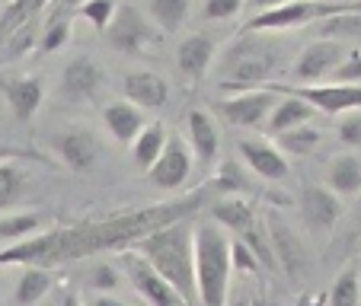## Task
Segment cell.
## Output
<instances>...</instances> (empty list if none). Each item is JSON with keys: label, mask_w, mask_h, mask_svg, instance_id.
Returning a JSON list of instances; mask_svg holds the SVG:
<instances>
[{"label": "cell", "mask_w": 361, "mask_h": 306, "mask_svg": "<svg viewBox=\"0 0 361 306\" xmlns=\"http://www.w3.org/2000/svg\"><path fill=\"white\" fill-rule=\"evenodd\" d=\"M329 306H361V278L358 268H345L336 278L333 291H329Z\"/></svg>", "instance_id": "cell-31"}, {"label": "cell", "mask_w": 361, "mask_h": 306, "mask_svg": "<svg viewBox=\"0 0 361 306\" xmlns=\"http://www.w3.org/2000/svg\"><path fill=\"white\" fill-rule=\"evenodd\" d=\"M298 204L310 233H329L342 217V198L329 185H307Z\"/></svg>", "instance_id": "cell-13"}, {"label": "cell", "mask_w": 361, "mask_h": 306, "mask_svg": "<svg viewBox=\"0 0 361 306\" xmlns=\"http://www.w3.org/2000/svg\"><path fill=\"white\" fill-rule=\"evenodd\" d=\"M71 42V23L64 16H55V20H48V26L42 29V39H39V51L51 55V51H61L64 45Z\"/></svg>", "instance_id": "cell-33"}, {"label": "cell", "mask_w": 361, "mask_h": 306, "mask_svg": "<svg viewBox=\"0 0 361 306\" xmlns=\"http://www.w3.org/2000/svg\"><path fill=\"white\" fill-rule=\"evenodd\" d=\"M61 306H87V300H83L80 293L68 291V293H64V300H61Z\"/></svg>", "instance_id": "cell-41"}, {"label": "cell", "mask_w": 361, "mask_h": 306, "mask_svg": "<svg viewBox=\"0 0 361 306\" xmlns=\"http://www.w3.org/2000/svg\"><path fill=\"white\" fill-rule=\"evenodd\" d=\"M0 93L10 106V115L20 125H26L45 102V83L39 77H7V80H0Z\"/></svg>", "instance_id": "cell-15"}, {"label": "cell", "mask_w": 361, "mask_h": 306, "mask_svg": "<svg viewBox=\"0 0 361 306\" xmlns=\"http://www.w3.org/2000/svg\"><path fill=\"white\" fill-rule=\"evenodd\" d=\"M192 0H147V16L164 35L179 32L185 20H189Z\"/></svg>", "instance_id": "cell-28"}, {"label": "cell", "mask_w": 361, "mask_h": 306, "mask_svg": "<svg viewBox=\"0 0 361 306\" xmlns=\"http://www.w3.org/2000/svg\"><path fill=\"white\" fill-rule=\"evenodd\" d=\"M32 45H35V23H29V26L16 29V32L4 42V48H0V51H4V61H16V58H23Z\"/></svg>", "instance_id": "cell-34"}, {"label": "cell", "mask_w": 361, "mask_h": 306, "mask_svg": "<svg viewBox=\"0 0 361 306\" xmlns=\"http://www.w3.org/2000/svg\"><path fill=\"white\" fill-rule=\"evenodd\" d=\"M192 170H195V153H192V144L179 134H170L164 153L157 157V163L147 170L150 185H157L164 191H179L189 182Z\"/></svg>", "instance_id": "cell-9"}, {"label": "cell", "mask_w": 361, "mask_h": 306, "mask_svg": "<svg viewBox=\"0 0 361 306\" xmlns=\"http://www.w3.org/2000/svg\"><path fill=\"white\" fill-rule=\"evenodd\" d=\"M102 80H106V70L99 68L93 55H77L74 61H68L61 74V93L74 102H83V99H93L99 93Z\"/></svg>", "instance_id": "cell-16"}, {"label": "cell", "mask_w": 361, "mask_h": 306, "mask_svg": "<svg viewBox=\"0 0 361 306\" xmlns=\"http://www.w3.org/2000/svg\"><path fill=\"white\" fill-rule=\"evenodd\" d=\"M212 220H218L224 230L243 236V233L256 224V211H252V204L246 201V198L224 195V198H214L212 201Z\"/></svg>", "instance_id": "cell-22"}, {"label": "cell", "mask_w": 361, "mask_h": 306, "mask_svg": "<svg viewBox=\"0 0 361 306\" xmlns=\"http://www.w3.org/2000/svg\"><path fill=\"white\" fill-rule=\"evenodd\" d=\"M77 4H83V0H64V7H77Z\"/></svg>", "instance_id": "cell-44"}, {"label": "cell", "mask_w": 361, "mask_h": 306, "mask_svg": "<svg viewBox=\"0 0 361 306\" xmlns=\"http://www.w3.org/2000/svg\"><path fill=\"white\" fill-rule=\"evenodd\" d=\"M122 268H125V274H128L131 287L141 293V300H144L147 306H185V300L179 297L176 287H173L170 281H166L164 274L157 272V268L150 265V262L144 259L141 252L125 249Z\"/></svg>", "instance_id": "cell-6"}, {"label": "cell", "mask_w": 361, "mask_h": 306, "mask_svg": "<svg viewBox=\"0 0 361 306\" xmlns=\"http://www.w3.org/2000/svg\"><path fill=\"white\" fill-rule=\"evenodd\" d=\"M246 0H204L202 4V23H224L243 10Z\"/></svg>", "instance_id": "cell-36"}, {"label": "cell", "mask_w": 361, "mask_h": 306, "mask_svg": "<svg viewBox=\"0 0 361 306\" xmlns=\"http://www.w3.org/2000/svg\"><path fill=\"white\" fill-rule=\"evenodd\" d=\"M214 55H218V48H214V42L208 35H202V32L185 35L176 48V70L185 80H198L214 64Z\"/></svg>", "instance_id": "cell-19"}, {"label": "cell", "mask_w": 361, "mask_h": 306, "mask_svg": "<svg viewBox=\"0 0 361 306\" xmlns=\"http://www.w3.org/2000/svg\"><path fill=\"white\" fill-rule=\"evenodd\" d=\"M256 4V13L259 10H272V7H281V4H288V0H252Z\"/></svg>", "instance_id": "cell-42"}, {"label": "cell", "mask_w": 361, "mask_h": 306, "mask_svg": "<svg viewBox=\"0 0 361 306\" xmlns=\"http://www.w3.org/2000/svg\"><path fill=\"white\" fill-rule=\"evenodd\" d=\"M266 233L272 239V249H275V262L279 268L288 274L291 281H300L307 274V246L279 214H269L266 217Z\"/></svg>", "instance_id": "cell-12"}, {"label": "cell", "mask_w": 361, "mask_h": 306, "mask_svg": "<svg viewBox=\"0 0 361 306\" xmlns=\"http://www.w3.org/2000/svg\"><path fill=\"white\" fill-rule=\"evenodd\" d=\"M185 128H189V144H192V153H195V163L202 166V170L218 163L221 131H218V125H214V118L204 109H192L189 115H185Z\"/></svg>", "instance_id": "cell-17"}, {"label": "cell", "mask_w": 361, "mask_h": 306, "mask_svg": "<svg viewBox=\"0 0 361 306\" xmlns=\"http://www.w3.org/2000/svg\"><path fill=\"white\" fill-rule=\"evenodd\" d=\"M272 93H291L300 96L304 102H310L317 112L323 115H342V112L361 109V83H279L266 80L262 83Z\"/></svg>", "instance_id": "cell-5"}, {"label": "cell", "mask_w": 361, "mask_h": 306, "mask_svg": "<svg viewBox=\"0 0 361 306\" xmlns=\"http://www.w3.org/2000/svg\"><path fill=\"white\" fill-rule=\"evenodd\" d=\"M195 281L198 306H227L233 281V239L212 217L195 224Z\"/></svg>", "instance_id": "cell-3"}, {"label": "cell", "mask_w": 361, "mask_h": 306, "mask_svg": "<svg viewBox=\"0 0 361 306\" xmlns=\"http://www.w3.org/2000/svg\"><path fill=\"white\" fill-rule=\"evenodd\" d=\"M339 4H361V0H339Z\"/></svg>", "instance_id": "cell-45"}, {"label": "cell", "mask_w": 361, "mask_h": 306, "mask_svg": "<svg viewBox=\"0 0 361 306\" xmlns=\"http://www.w3.org/2000/svg\"><path fill=\"white\" fill-rule=\"evenodd\" d=\"M55 278H51V268H39V265H23V274L16 281L13 300L16 306H35L39 300H45V293L51 291Z\"/></svg>", "instance_id": "cell-25"}, {"label": "cell", "mask_w": 361, "mask_h": 306, "mask_svg": "<svg viewBox=\"0 0 361 306\" xmlns=\"http://www.w3.org/2000/svg\"><path fill=\"white\" fill-rule=\"evenodd\" d=\"M118 13V4L116 0H83L80 7H77V16L80 20H87L93 29H99V32H106L109 29V23L116 20Z\"/></svg>", "instance_id": "cell-32"}, {"label": "cell", "mask_w": 361, "mask_h": 306, "mask_svg": "<svg viewBox=\"0 0 361 306\" xmlns=\"http://www.w3.org/2000/svg\"><path fill=\"white\" fill-rule=\"evenodd\" d=\"M272 32H240L218 58L221 89H252L272 80L281 55L275 51Z\"/></svg>", "instance_id": "cell-4"}, {"label": "cell", "mask_w": 361, "mask_h": 306, "mask_svg": "<svg viewBox=\"0 0 361 306\" xmlns=\"http://www.w3.org/2000/svg\"><path fill=\"white\" fill-rule=\"evenodd\" d=\"M87 306H128V303H122V300L112 297V293H93V297L87 300Z\"/></svg>", "instance_id": "cell-40"}, {"label": "cell", "mask_w": 361, "mask_h": 306, "mask_svg": "<svg viewBox=\"0 0 361 306\" xmlns=\"http://www.w3.org/2000/svg\"><path fill=\"white\" fill-rule=\"evenodd\" d=\"M45 4L48 0H10L7 7H4V13H0V48H4V42H7L16 29L35 23V16L45 10Z\"/></svg>", "instance_id": "cell-27"}, {"label": "cell", "mask_w": 361, "mask_h": 306, "mask_svg": "<svg viewBox=\"0 0 361 306\" xmlns=\"http://www.w3.org/2000/svg\"><path fill=\"white\" fill-rule=\"evenodd\" d=\"M118 281H122V274H118V268L109 265V262H102V265H96L93 272H90V287H93L96 293H112L118 287Z\"/></svg>", "instance_id": "cell-37"}, {"label": "cell", "mask_w": 361, "mask_h": 306, "mask_svg": "<svg viewBox=\"0 0 361 306\" xmlns=\"http://www.w3.org/2000/svg\"><path fill=\"white\" fill-rule=\"evenodd\" d=\"M4 160H26V163H42V166L51 163L48 157H42V153H35L29 147H16V144H0V163Z\"/></svg>", "instance_id": "cell-39"}, {"label": "cell", "mask_w": 361, "mask_h": 306, "mask_svg": "<svg viewBox=\"0 0 361 306\" xmlns=\"http://www.w3.org/2000/svg\"><path fill=\"white\" fill-rule=\"evenodd\" d=\"M339 144L342 147H352V150H361V109H352V112H342L339 115Z\"/></svg>", "instance_id": "cell-35"}, {"label": "cell", "mask_w": 361, "mask_h": 306, "mask_svg": "<svg viewBox=\"0 0 361 306\" xmlns=\"http://www.w3.org/2000/svg\"><path fill=\"white\" fill-rule=\"evenodd\" d=\"M345 48L333 39H320L314 45H307L300 51V58L294 61V80L298 83H320L323 77H329L342 61H345Z\"/></svg>", "instance_id": "cell-14"}, {"label": "cell", "mask_w": 361, "mask_h": 306, "mask_svg": "<svg viewBox=\"0 0 361 306\" xmlns=\"http://www.w3.org/2000/svg\"><path fill=\"white\" fill-rule=\"evenodd\" d=\"M355 220H358V227H361V195H358V211H355Z\"/></svg>", "instance_id": "cell-43"}, {"label": "cell", "mask_w": 361, "mask_h": 306, "mask_svg": "<svg viewBox=\"0 0 361 306\" xmlns=\"http://www.w3.org/2000/svg\"><path fill=\"white\" fill-rule=\"evenodd\" d=\"M102 122H106V131H109L118 144H131L137 134H141L144 125H147L144 122V109L135 106L131 99L109 102V106L102 109Z\"/></svg>", "instance_id": "cell-20"}, {"label": "cell", "mask_w": 361, "mask_h": 306, "mask_svg": "<svg viewBox=\"0 0 361 306\" xmlns=\"http://www.w3.org/2000/svg\"><path fill=\"white\" fill-rule=\"evenodd\" d=\"M275 102H279V93H272L266 87L240 89L237 96L218 102V115L224 122H231L233 128H259V125L269 122Z\"/></svg>", "instance_id": "cell-7"}, {"label": "cell", "mask_w": 361, "mask_h": 306, "mask_svg": "<svg viewBox=\"0 0 361 306\" xmlns=\"http://www.w3.org/2000/svg\"><path fill=\"white\" fill-rule=\"evenodd\" d=\"M166 141H170V131H166L164 122H154V125H144L141 134L131 141V157H135V163L141 166L144 172L150 170V166L157 163V157L164 153Z\"/></svg>", "instance_id": "cell-24"}, {"label": "cell", "mask_w": 361, "mask_h": 306, "mask_svg": "<svg viewBox=\"0 0 361 306\" xmlns=\"http://www.w3.org/2000/svg\"><path fill=\"white\" fill-rule=\"evenodd\" d=\"M154 20L144 16L141 10L135 7H118L116 20L106 29V42H109L116 51L122 55H144L154 42H157V32H154Z\"/></svg>", "instance_id": "cell-8"}, {"label": "cell", "mask_w": 361, "mask_h": 306, "mask_svg": "<svg viewBox=\"0 0 361 306\" xmlns=\"http://www.w3.org/2000/svg\"><path fill=\"white\" fill-rule=\"evenodd\" d=\"M51 150L71 172H90L99 160V137L87 125H68L51 137Z\"/></svg>", "instance_id": "cell-10"}, {"label": "cell", "mask_w": 361, "mask_h": 306, "mask_svg": "<svg viewBox=\"0 0 361 306\" xmlns=\"http://www.w3.org/2000/svg\"><path fill=\"white\" fill-rule=\"evenodd\" d=\"M326 185L339 198H358L361 195V160L355 153H342L326 166Z\"/></svg>", "instance_id": "cell-23"}, {"label": "cell", "mask_w": 361, "mask_h": 306, "mask_svg": "<svg viewBox=\"0 0 361 306\" xmlns=\"http://www.w3.org/2000/svg\"><path fill=\"white\" fill-rule=\"evenodd\" d=\"M336 83H361V51H348L345 61L333 70Z\"/></svg>", "instance_id": "cell-38"}, {"label": "cell", "mask_w": 361, "mask_h": 306, "mask_svg": "<svg viewBox=\"0 0 361 306\" xmlns=\"http://www.w3.org/2000/svg\"><path fill=\"white\" fill-rule=\"evenodd\" d=\"M23 163H26V160H4V163H0V211L13 208V204L26 195L29 170Z\"/></svg>", "instance_id": "cell-26"}, {"label": "cell", "mask_w": 361, "mask_h": 306, "mask_svg": "<svg viewBox=\"0 0 361 306\" xmlns=\"http://www.w3.org/2000/svg\"><path fill=\"white\" fill-rule=\"evenodd\" d=\"M237 153L250 172H256L266 182H281V179L291 176V166H288V153L279 144H269L262 137H240L237 141Z\"/></svg>", "instance_id": "cell-11"}, {"label": "cell", "mask_w": 361, "mask_h": 306, "mask_svg": "<svg viewBox=\"0 0 361 306\" xmlns=\"http://www.w3.org/2000/svg\"><path fill=\"white\" fill-rule=\"evenodd\" d=\"M141 252L150 265L179 291L185 306H198V281H195V224L192 217L176 220L164 230L150 233L131 246Z\"/></svg>", "instance_id": "cell-2"}, {"label": "cell", "mask_w": 361, "mask_h": 306, "mask_svg": "<svg viewBox=\"0 0 361 306\" xmlns=\"http://www.w3.org/2000/svg\"><path fill=\"white\" fill-rule=\"evenodd\" d=\"M45 217L39 211H26V214H10V217H0V243H20V239H29L32 233L42 230Z\"/></svg>", "instance_id": "cell-30"}, {"label": "cell", "mask_w": 361, "mask_h": 306, "mask_svg": "<svg viewBox=\"0 0 361 306\" xmlns=\"http://www.w3.org/2000/svg\"><path fill=\"white\" fill-rule=\"evenodd\" d=\"M125 99H131L141 109H164L170 102V83L157 70H128L122 80Z\"/></svg>", "instance_id": "cell-18"}, {"label": "cell", "mask_w": 361, "mask_h": 306, "mask_svg": "<svg viewBox=\"0 0 361 306\" xmlns=\"http://www.w3.org/2000/svg\"><path fill=\"white\" fill-rule=\"evenodd\" d=\"M218 182H208L195 191L173 198V201L147 204V208H131V211H116L106 217H90L71 227H55L45 233H32L29 239L7 246L0 252V268L4 265H39V268H58L68 262L99 255V252H125L137 239L164 230L176 220L195 217L204 208V201L218 195Z\"/></svg>", "instance_id": "cell-1"}, {"label": "cell", "mask_w": 361, "mask_h": 306, "mask_svg": "<svg viewBox=\"0 0 361 306\" xmlns=\"http://www.w3.org/2000/svg\"><path fill=\"white\" fill-rule=\"evenodd\" d=\"M323 134L320 128H314V125H298V128H288L281 131V134H275V144H279L281 150H285L288 157H310L317 147H320Z\"/></svg>", "instance_id": "cell-29"}, {"label": "cell", "mask_w": 361, "mask_h": 306, "mask_svg": "<svg viewBox=\"0 0 361 306\" xmlns=\"http://www.w3.org/2000/svg\"><path fill=\"white\" fill-rule=\"evenodd\" d=\"M317 115V109L310 102H304L300 96H291V93H279V102H275L272 115L266 122V131L269 134H281L288 128H298V125H307L310 118Z\"/></svg>", "instance_id": "cell-21"}]
</instances>
